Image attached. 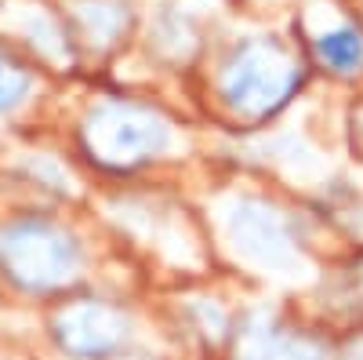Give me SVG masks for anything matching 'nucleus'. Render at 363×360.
Listing matches in <instances>:
<instances>
[{
    "mask_svg": "<svg viewBox=\"0 0 363 360\" xmlns=\"http://www.w3.org/2000/svg\"><path fill=\"white\" fill-rule=\"evenodd\" d=\"M0 266L26 291H55L77 280L80 248L66 229L26 219L0 233Z\"/></svg>",
    "mask_w": 363,
    "mask_h": 360,
    "instance_id": "obj_1",
    "label": "nucleus"
},
{
    "mask_svg": "<svg viewBox=\"0 0 363 360\" xmlns=\"http://www.w3.org/2000/svg\"><path fill=\"white\" fill-rule=\"evenodd\" d=\"M320 48V58L330 66V70H338V73H356L363 66V40L356 29H335V33H323L316 40Z\"/></svg>",
    "mask_w": 363,
    "mask_h": 360,
    "instance_id": "obj_7",
    "label": "nucleus"
},
{
    "mask_svg": "<svg viewBox=\"0 0 363 360\" xmlns=\"http://www.w3.org/2000/svg\"><path fill=\"white\" fill-rule=\"evenodd\" d=\"M225 233L236 255L265 273H291L298 266V251L284 215L262 200H236L225 215Z\"/></svg>",
    "mask_w": 363,
    "mask_h": 360,
    "instance_id": "obj_4",
    "label": "nucleus"
},
{
    "mask_svg": "<svg viewBox=\"0 0 363 360\" xmlns=\"http://www.w3.org/2000/svg\"><path fill=\"white\" fill-rule=\"evenodd\" d=\"M29 87H33V80H29V73L22 66H15L11 58L0 55V113H8L15 109L26 95H29Z\"/></svg>",
    "mask_w": 363,
    "mask_h": 360,
    "instance_id": "obj_8",
    "label": "nucleus"
},
{
    "mask_svg": "<svg viewBox=\"0 0 363 360\" xmlns=\"http://www.w3.org/2000/svg\"><path fill=\"white\" fill-rule=\"evenodd\" d=\"M240 360H323V353L298 335H284L277 327H262V332L247 335L244 349H240Z\"/></svg>",
    "mask_w": 363,
    "mask_h": 360,
    "instance_id": "obj_6",
    "label": "nucleus"
},
{
    "mask_svg": "<svg viewBox=\"0 0 363 360\" xmlns=\"http://www.w3.org/2000/svg\"><path fill=\"white\" fill-rule=\"evenodd\" d=\"M294 84H298L294 58L269 40H251L225 66L222 95L236 113L265 116L277 106H284V99L294 92Z\"/></svg>",
    "mask_w": 363,
    "mask_h": 360,
    "instance_id": "obj_2",
    "label": "nucleus"
},
{
    "mask_svg": "<svg viewBox=\"0 0 363 360\" xmlns=\"http://www.w3.org/2000/svg\"><path fill=\"white\" fill-rule=\"evenodd\" d=\"M84 138L102 164L131 168L149 157H160L171 142V128L153 109L131 102H106L87 116Z\"/></svg>",
    "mask_w": 363,
    "mask_h": 360,
    "instance_id": "obj_3",
    "label": "nucleus"
},
{
    "mask_svg": "<svg viewBox=\"0 0 363 360\" xmlns=\"http://www.w3.org/2000/svg\"><path fill=\"white\" fill-rule=\"evenodd\" d=\"M55 339L69 356L99 360L128 339V317L106 302H95V298H80V302L58 310Z\"/></svg>",
    "mask_w": 363,
    "mask_h": 360,
    "instance_id": "obj_5",
    "label": "nucleus"
}]
</instances>
